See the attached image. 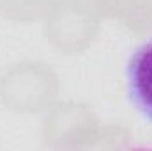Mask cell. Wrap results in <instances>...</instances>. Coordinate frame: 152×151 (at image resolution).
Here are the masks:
<instances>
[{
    "label": "cell",
    "mask_w": 152,
    "mask_h": 151,
    "mask_svg": "<svg viewBox=\"0 0 152 151\" xmlns=\"http://www.w3.org/2000/svg\"><path fill=\"white\" fill-rule=\"evenodd\" d=\"M126 89L134 110L152 124V38L129 55L126 64Z\"/></svg>",
    "instance_id": "6da1fadb"
}]
</instances>
